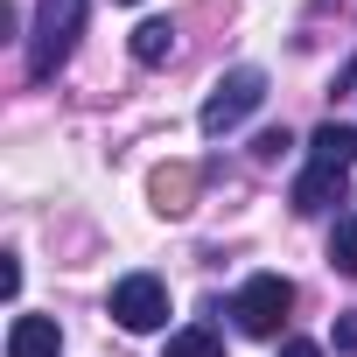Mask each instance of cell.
<instances>
[{"label": "cell", "mask_w": 357, "mask_h": 357, "mask_svg": "<svg viewBox=\"0 0 357 357\" xmlns=\"http://www.w3.org/2000/svg\"><path fill=\"white\" fill-rule=\"evenodd\" d=\"M287 308H294V280H287V273H252V280L238 287V301H231V315H238L245 336H280Z\"/></svg>", "instance_id": "1"}, {"label": "cell", "mask_w": 357, "mask_h": 357, "mask_svg": "<svg viewBox=\"0 0 357 357\" xmlns=\"http://www.w3.org/2000/svg\"><path fill=\"white\" fill-rule=\"evenodd\" d=\"M77 29H84V0H43L36 43H29V70H36V77H56V63L70 56Z\"/></svg>", "instance_id": "2"}, {"label": "cell", "mask_w": 357, "mask_h": 357, "mask_svg": "<svg viewBox=\"0 0 357 357\" xmlns=\"http://www.w3.org/2000/svg\"><path fill=\"white\" fill-rule=\"evenodd\" d=\"M259 105H266V70H252V63H245V70H225L218 91L204 98V133L218 140V133H231V126H238L245 112H259Z\"/></svg>", "instance_id": "3"}, {"label": "cell", "mask_w": 357, "mask_h": 357, "mask_svg": "<svg viewBox=\"0 0 357 357\" xmlns=\"http://www.w3.org/2000/svg\"><path fill=\"white\" fill-rule=\"evenodd\" d=\"M112 315H119V329H161L168 322V287L154 273H126L112 287Z\"/></svg>", "instance_id": "4"}, {"label": "cell", "mask_w": 357, "mask_h": 357, "mask_svg": "<svg viewBox=\"0 0 357 357\" xmlns=\"http://www.w3.org/2000/svg\"><path fill=\"white\" fill-rule=\"evenodd\" d=\"M147 197H154V211H161V218H183V211H190V197H197V168H190V161H168V168H154Z\"/></svg>", "instance_id": "5"}, {"label": "cell", "mask_w": 357, "mask_h": 357, "mask_svg": "<svg viewBox=\"0 0 357 357\" xmlns=\"http://www.w3.org/2000/svg\"><path fill=\"white\" fill-rule=\"evenodd\" d=\"M63 350V329L50 322V315H15V329H8V357H56Z\"/></svg>", "instance_id": "6"}, {"label": "cell", "mask_w": 357, "mask_h": 357, "mask_svg": "<svg viewBox=\"0 0 357 357\" xmlns=\"http://www.w3.org/2000/svg\"><path fill=\"white\" fill-rule=\"evenodd\" d=\"M350 161H357V126H336V119L315 126V140H308V168H336V175H343Z\"/></svg>", "instance_id": "7"}, {"label": "cell", "mask_w": 357, "mask_h": 357, "mask_svg": "<svg viewBox=\"0 0 357 357\" xmlns=\"http://www.w3.org/2000/svg\"><path fill=\"white\" fill-rule=\"evenodd\" d=\"M161 357H225V336H218L211 322H197V329H175Z\"/></svg>", "instance_id": "8"}, {"label": "cell", "mask_w": 357, "mask_h": 357, "mask_svg": "<svg viewBox=\"0 0 357 357\" xmlns=\"http://www.w3.org/2000/svg\"><path fill=\"white\" fill-rule=\"evenodd\" d=\"M133 56L140 63H168L175 56V22H140L133 29Z\"/></svg>", "instance_id": "9"}, {"label": "cell", "mask_w": 357, "mask_h": 357, "mask_svg": "<svg viewBox=\"0 0 357 357\" xmlns=\"http://www.w3.org/2000/svg\"><path fill=\"white\" fill-rule=\"evenodd\" d=\"M336 183H343L336 168H308L301 183H294V211H322V204L336 197Z\"/></svg>", "instance_id": "10"}, {"label": "cell", "mask_w": 357, "mask_h": 357, "mask_svg": "<svg viewBox=\"0 0 357 357\" xmlns=\"http://www.w3.org/2000/svg\"><path fill=\"white\" fill-rule=\"evenodd\" d=\"M329 266L357 273V218H350V211H343V218H336V231H329Z\"/></svg>", "instance_id": "11"}, {"label": "cell", "mask_w": 357, "mask_h": 357, "mask_svg": "<svg viewBox=\"0 0 357 357\" xmlns=\"http://www.w3.org/2000/svg\"><path fill=\"white\" fill-rule=\"evenodd\" d=\"M280 154H287V133H259L252 140V161H280Z\"/></svg>", "instance_id": "12"}, {"label": "cell", "mask_w": 357, "mask_h": 357, "mask_svg": "<svg viewBox=\"0 0 357 357\" xmlns=\"http://www.w3.org/2000/svg\"><path fill=\"white\" fill-rule=\"evenodd\" d=\"M336 350H343V357H357V308H350V315H336Z\"/></svg>", "instance_id": "13"}, {"label": "cell", "mask_w": 357, "mask_h": 357, "mask_svg": "<svg viewBox=\"0 0 357 357\" xmlns=\"http://www.w3.org/2000/svg\"><path fill=\"white\" fill-rule=\"evenodd\" d=\"M280 357H322V350H315V343H301V336H294V343H287V350H280Z\"/></svg>", "instance_id": "14"}]
</instances>
